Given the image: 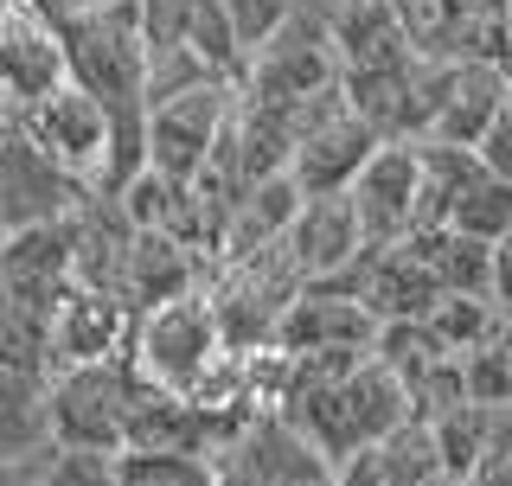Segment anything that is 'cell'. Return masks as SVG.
Returning <instances> with one entry per match:
<instances>
[{"label":"cell","mask_w":512,"mask_h":486,"mask_svg":"<svg viewBox=\"0 0 512 486\" xmlns=\"http://www.w3.org/2000/svg\"><path fill=\"white\" fill-rule=\"evenodd\" d=\"M493 301L512 307V224H506V237L493 243Z\"/></svg>","instance_id":"obj_27"},{"label":"cell","mask_w":512,"mask_h":486,"mask_svg":"<svg viewBox=\"0 0 512 486\" xmlns=\"http://www.w3.org/2000/svg\"><path fill=\"white\" fill-rule=\"evenodd\" d=\"M493 346H500L506 359H512V307H500V333H493Z\"/></svg>","instance_id":"obj_30"},{"label":"cell","mask_w":512,"mask_h":486,"mask_svg":"<svg viewBox=\"0 0 512 486\" xmlns=\"http://www.w3.org/2000/svg\"><path fill=\"white\" fill-rule=\"evenodd\" d=\"M64 237H71V275L77 288L90 295H122V275H128V250H135V218L116 192H84L64 218Z\"/></svg>","instance_id":"obj_11"},{"label":"cell","mask_w":512,"mask_h":486,"mask_svg":"<svg viewBox=\"0 0 512 486\" xmlns=\"http://www.w3.org/2000/svg\"><path fill=\"white\" fill-rule=\"evenodd\" d=\"M135 346V314H128L122 295H90V288H71V301L52 314V378L77 365H109L128 359Z\"/></svg>","instance_id":"obj_14"},{"label":"cell","mask_w":512,"mask_h":486,"mask_svg":"<svg viewBox=\"0 0 512 486\" xmlns=\"http://www.w3.org/2000/svg\"><path fill=\"white\" fill-rule=\"evenodd\" d=\"M468 7L480 13V20H493V26H506V13H512V0H468Z\"/></svg>","instance_id":"obj_28"},{"label":"cell","mask_w":512,"mask_h":486,"mask_svg":"<svg viewBox=\"0 0 512 486\" xmlns=\"http://www.w3.org/2000/svg\"><path fill=\"white\" fill-rule=\"evenodd\" d=\"M205 282H212V263H205V256H192L186 243H173L160 231H141L135 250H128L122 301H128V314L141 320V314H154V307H167V301L199 295Z\"/></svg>","instance_id":"obj_16"},{"label":"cell","mask_w":512,"mask_h":486,"mask_svg":"<svg viewBox=\"0 0 512 486\" xmlns=\"http://www.w3.org/2000/svg\"><path fill=\"white\" fill-rule=\"evenodd\" d=\"M295 7L301 0H224V13H231V32H237V45H244V58L250 52H263L276 32L295 20Z\"/></svg>","instance_id":"obj_25"},{"label":"cell","mask_w":512,"mask_h":486,"mask_svg":"<svg viewBox=\"0 0 512 486\" xmlns=\"http://www.w3.org/2000/svg\"><path fill=\"white\" fill-rule=\"evenodd\" d=\"M423 327L436 333L455 359H468V352L493 346V333H500V301L493 295H442L436 307H429Z\"/></svg>","instance_id":"obj_21"},{"label":"cell","mask_w":512,"mask_h":486,"mask_svg":"<svg viewBox=\"0 0 512 486\" xmlns=\"http://www.w3.org/2000/svg\"><path fill=\"white\" fill-rule=\"evenodd\" d=\"M39 486H122V455H84V448H52L39 467Z\"/></svg>","instance_id":"obj_24"},{"label":"cell","mask_w":512,"mask_h":486,"mask_svg":"<svg viewBox=\"0 0 512 486\" xmlns=\"http://www.w3.org/2000/svg\"><path fill=\"white\" fill-rule=\"evenodd\" d=\"M346 7H359V0H346Z\"/></svg>","instance_id":"obj_34"},{"label":"cell","mask_w":512,"mask_h":486,"mask_svg":"<svg viewBox=\"0 0 512 486\" xmlns=\"http://www.w3.org/2000/svg\"><path fill=\"white\" fill-rule=\"evenodd\" d=\"M71 84V58H64L58 20L26 0L7 26H0V122H26L45 96Z\"/></svg>","instance_id":"obj_7"},{"label":"cell","mask_w":512,"mask_h":486,"mask_svg":"<svg viewBox=\"0 0 512 486\" xmlns=\"http://www.w3.org/2000/svg\"><path fill=\"white\" fill-rule=\"evenodd\" d=\"M224 359H231V346H224L218 307H212V295H205V288L135 320L128 365H135L148 384H160V391H173V397H192Z\"/></svg>","instance_id":"obj_1"},{"label":"cell","mask_w":512,"mask_h":486,"mask_svg":"<svg viewBox=\"0 0 512 486\" xmlns=\"http://www.w3.org/2000/svg\"><path fill=\"white\" fill-rule=\"evenodd\" d=\"M384 141L352 116V103H340L333 116H320L308 135H301L295 160H288V180L301 186V199H333V192H352L359 173L372 167V154Z\"/></svg>","instance_id":"obj_12"},{"label":"cell","mask_w":512,"mask_h":486,"mask_svg":"<svg viewBox=\"0 0 512 486\" xmlns=\"http://www.w3.org/2000/svg\"><path fill=\"white\" fill-rule=\"evenodd\" d=\"M237 96H244V84H199V90L154 103L148 109V167L167 173V180H199L212 167L224 128H231Z\"/></svg>","instance_id":"obj_5"},{"label":"cell","mask_w":512,"mask_h":486,"mask_svg":"<svg viewBox=\"0 0 512 486\" xmlns=\"http://www.w3.org/2000/svg\"><path fill=\"white\" fill-rule=\"evenodd\" d=\"M506 32H512V13H506Z\"/></svg>","instance_id":"obj_33"},{"label":"cell","mask_w":512,"mask_h":486,"mask_svg":"<svg viewBox=\"0 0 512 486\" xmlns=\"http://www.w3.org/2000/svg\"><path fill=\"white\" fill-rule=\"evenodd\" d=\"M20 128H26L32 148L52 160L58 173H71L84 192H116V122L103 116L96 96L64 84L58 96H45Z\"/></svg>","instance_id":"obj_3"},{"label":"cell","mask_w":512,"mask_h":486,"mask_svg":"<svg viewBox=\"0 0 512 486\" xmlns=\"http://www.w3.org/2000/svg\"><path fill=\"white\" fill-rule=\"evenodd\" d=\"M333 52H340V77L352 71H384V64L416 58L397 32L391 0H359V7H340V26H333Z\"/></svg>","instance_id":"obj_19"},{"label":"cell","mask_w":512,"mask_h":486,"mask_svg":"<svg viewBox=\"0 0 512 486\" xmlns=\"http://www.w3.org/2000/svg\"><path fill=\"white\" fill-rule=\"evenodd\" d=\"M26 455H52V384L0 371V467Z\"/></svg>","instance_id":"obj_18"},{"label":"cell","mask_w":512,"mask_h":486,"mask_svg":"<svg viewBox=\"0 0 512 486\" xmlns=\"http://www.w3.org/2000/svg\"><path fill=\"white\" fill-rule=\"evenodd\" d=\"M20 7H26V0H0V26H7V20H13Z\"/></svg>","instance_id":"obj_31"},{"label":"cell","mask_w":512,"mask_h":486,"mask_svg":"<svg viewBox=\"0 0 512 486\" xmlns=\"http://www.w3.org/2000/svg\"><path fill=\"white\" fill-rule=\"evenodd\" d=\"M52 384V448H84V455H128V416H135L141 371L128 359L58 371Z\"/></svg>","instance_id":"obj_2"},{"label":"cell","mask_w":512,"mask_h":486,"mask_svg":"<svg viewBox=\"0 0 512 486\" xmlns=\"http://www.w3.org/2000/svg\"><path fill=\"white\" fill-rule=\"evenodd\" d=\"M512 103V71L487 58H461V64H429L423 84V141L416 148H480L493 122Z\"/></svg>","instance_id":"obj_4"},{"label":"cell","mask_w":512,"mask_h":486,"mask_svg":"<svg viewBox=\"0 0 512 486\" xmlns=\"http://www.w3.org/2000/svg\"><path fill=\"white\" fill-rule=\"evenodd\" d=\"M0 243H7V224H0Z\"/></svg>","instance_id":"obj_32"},{"label":"cell","mask_w":512,"mask_h":486,"mask_svg":"<svg viewBox=\"0 0 512 486\" xmlns=\"http://www.w3.org/2000/svg\"><path fill=\"white\" fill-rule=\"evenodd\" d=\"M282 256H288V269H295L308 288L333 282V275H346L352 263H359V256H365V231H359V212H352L346 192L301 205L295 231L282 237Z\"/></svg>","instance_id":"obj_15"},{"label":"cell","mask_w":512,"mask_h":486,"mask_svg":"<svg viewBox=\"0 0 512 486\" xmlns=\"http://www.w3.org/2000/svg\"><path fill=\"white\" fill-rule=\"evenodd\" d=\"M378 314L365 301L340 295V288H301L295 307L276 327V352L288 359H320V352H378Z\"/></svg>","instance_id":"obj_10"},{"label":"cell","mask_w":512,"mask_h":486,"mask_svg":"<svg viewBox=\"0 0 512 486\" xmlns=\"http://www.w3.org/2000/svg\"><path fill=\"white\" fill-rule=\"evenodd\" d=\"M77 199H84V186L32 148L20 122H0V224H7V237L32 231V224H64Z\"/></svg>","instance_id":"obj_9"},{"label":"cell","mask_w":512,"mask_h":486,"mask_svg":"<svg viewBox=\"0 0 512 486\" xmlns=\"http://www.w3.org/2000/svg\"><path fill=\"white\" fill-rule=\"evenodd\" d=\"M474 154H480V167H487L493 180H506V186H512V103H506V116L493 122L487 135H480V148H474Z\"/></svg>","instance_id":"obj_26"},{"label":"cell","mask_w":512,"mask_h":486,"mask_svg":"<svg viewBox=\"0 0 512 486\" xmlns=\"http://www.w3.org/2000/svg\"><path fill=\"white\" fill-rule=\"evenodd\" d=\"M346 199H352V212H359L365 250H397V243H410L416 237V205H423V148H416V141H384Z\"/></svg>","instance_id":"obj_8"},{"label":"cell","mask_w":512,"mask_h":486,"mask_svg":"<svg viewBox=\"0 0 512 486\" xmlns=\"http://www.w3.org/2000/svg\"><path fill=\"white\" fill-rule=\"evenodd\" d=\"M212 474L218 486H340V467L288 416H256L250 429H237L212 455Z\"/></svg>","instance_id":"obj_6"},{"label":"cell","mask_w":512,"mask_h":486,"mask_svg":"<svg viewBox=\"0 0 512 486\" xmlns=\"http://www.w3.org/2000/svg\"><path fill=\"white\" fill-rule=\"evenodd\" d=\"M0 288H7L26 314H39L45 327H52V314L71 301V288H77L64 224H32V231H13L7 243H0Z\"/></svg>","instance_id":"obj_13"},{"label":"cell","mask_w":512,"mask_h":486,"mask_svg":"<svg viewBox=\"0 0 512 486\" xmlns=\"http://www.w3.org/2000/svg\"><path fill=\"white\" fill-rule=\"evenodd\" d=\"M416 256L429 263L442 295H493V243L461 237V231H423L410 237Z\"/></svg>","instance_id":"obj_20"},{"label":"cell","mask_w":512,"mask_h":486,"mask_svg":"<svg viewBox=\"0 0 512 486\" xmlns=\"http://www.w3.org/2000/svg\"><path fill=\"white\" fill-rule=\"evenodd\" d=\"M506 224H512V186L493 180V173L480 167L474 180H468V192L455 199V212H448L442 231H461V237H480V243H500Z\"/></svg>","instance_id":"obj_22"},{"label":"cell","mask_w":512,"mask_h":486,"mask_svg":"<svg viewBox=\"0 0 512 486\" xmlns=\"http://www.w3.org/2000/svg\"><path fill=\"white\" fill-rule=\"evenodd\" d=\"M340 486H455L442 467V448H436V429L429 423H404L391 442L365 448L340 467Z\"/></svg>","instance_id":"obj_17"},{"label":"cell","mask_w":512,"mask_h":486,"mask_svg":"<svg viewBox=\"0 0 512 486\" xmlns=\"http://www.w3.org/2000/svg\"><path fill=\"white\" fill-rule=\"evenodd\" d=\"M45 13H90V7H109V0H39Z\"/></svg>","instance_id":"obj_29"},{"label":"cell","mask_w":512,"mask_h":486,"mask_svg":"<svg viewBox=\"0 0 512 486\" xmlns=\"http://www.w3.org/2000/svg\"><path fill=\"white\" fill-rule=\"evenodd\" d=\"M122 486H218L199 455H122Z\"/></svg>","instance_id":"obj_23"}]
</instances>
